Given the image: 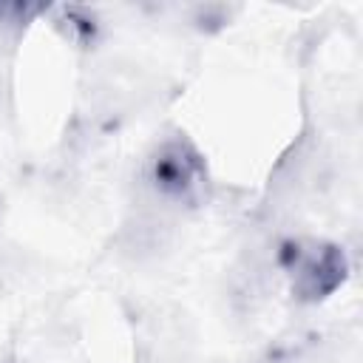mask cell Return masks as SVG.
Segmentation results:
<instances>
[{"label": "cell", "instance_id": "obj_1", "mask_svg": "<svg viewBox=\"0 0 363 363\" xmlns=\"http://www.w3.org/2000/svg\"><path fill=\"white\" fill-rule=\"evenodd\" d=\"M295 250L292 269V292L303 301H318L329 295L343 281V255L335 247H318L301 250V244H289Z\"/></svg>", "mask_w": 363, "mask_h": 363}, {"label": "cell", "instance_id": "obj_2", "mask_svg": "<svg viewBox=\"0 0 363 363\" xmlns=\"http://www.w3.org/2000/svg\"><path fill=\"white\" fill-rule=\"evenodd\" d=\"M201 173H204V167H201L199 153L182 139L162 145V150L153 159V184L159 193H164L170 199L190 196L199 187Z\"/></svg>", "mask_w": 363, "mask_h": 363}]
</instances>
